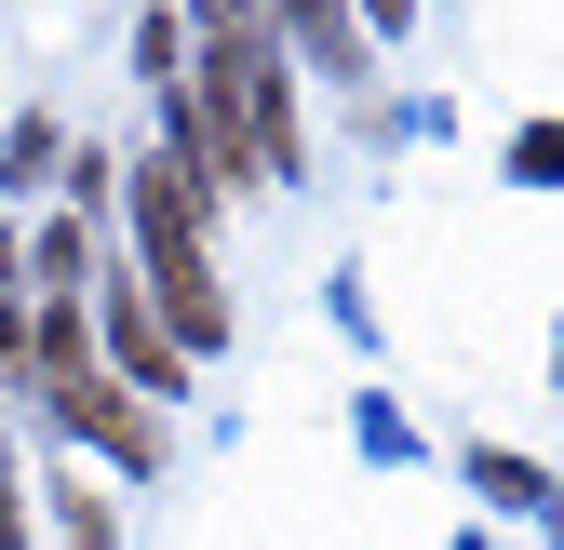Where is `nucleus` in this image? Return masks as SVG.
I'll use <instances>...</instances> for the list:
<instances>
[{
  "instance_id": "3",
  "label": "nucleus",
  "mask_w": 564,
  "mask_h": 550,
  "mask_svg": "<svg viewBox=\"0 0 564 550\" xmlns=\"http://www.w3.org/2000/svg\"><path fill=\"white\" fill-rule=\"evenodd\" d=\"M108 322H121V363H134V376H149V389H175V336L149 322V296H121Z\"/></svg>"
},
{
  "instance_id": "1",
  "label": "nucleus",
  "mask_w": 564,
  "mask_h": 550,
  "mask_svg": "<svg viewBox=\"0 0 564 550\" xmlns=\"http://www.w3.org/2000/svg\"><path fill=\"white\" fill-rule=\"evenodd\" d=\"M134 216H149V283H162L175 336H188V350H216V336H229V296H216V268H202L188 175H175V162H149V175H134Z\"/></svg>"
},
{
  "instance_id": "2",
  "label": "nucleus",
  "mask_w": 564,
  "mask_h": 550,
  "mask_svg": "<svg viewBox=\"0 0 564 550\" xmlns=\"http://www.w3.org/2000/svg\"><path fill=\"white\" fill-rule=\"evenodd\" d=\"M54 403H67V430H95V443H108V457H134V470H149V457H162V430H149V417H134V403H121V389H95V376H54Z\"/></svg>"
}]
</instances>
